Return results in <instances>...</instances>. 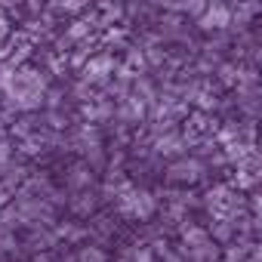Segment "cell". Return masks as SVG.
<instances>
[{"label": "cell", "mask_w": 262, "mask_h": 262, "mask_svg": "<svg viewBox=\"0 0 262 262\" xmlns=\"http://www.w3.org/2000/svg\"><path fill=\"white\" fill-rule=\"evenodd\" d=\"M80 262H105V256L99 250H83L80 253Z\"/></svg>", "instance_id": "10"}, {"label": "cell", "mask_w": 262, "mask_h": 262, "mask_svg": "<svg viewBox=\"0 0 262 262\" xmlns=\"http://www.w3.org/2000/svg\"><path fill=\"white\" fill-rule=\"evenodd\" d=\"M198 28L207 34L228 31L231 28V7L228 4H207V10L198 16Z\"/></svg>", "instance_id": "1"}, {"label": "cell", "mask_w": 262, "mask_h": 262, "mask_svg": "<svg viewBox=\"0 0 262 262\" xmlns=\"http://www.w3.org/2000/svg\"><path fill=\"white\" fill-rule=\"evenodd\" d=\"M86 10V0H47V13L53 19H62V16H77Z\"/></svg>", "instance_id": "7"}, {"label": "cell", "mask_w": 262, "mask_h": 262, "mask_svg": "<svg viewBox=\"0 0 262 262\" xmlns=\"http://www.w3.org/2000/svg\"><path fill=\"white\" fill-rule=\"evenodd\" d=\"M120 210H123L126 216L145 219V216H151V213H155V198H151V194H145V191H126V194L120 198Z\"/></svg>", "instance_id": "3"}, {"label": "cell", "mask_w": 262, "mask_h": 262, "mask_svg": "<svg viewBox=\"0 0 262 262\" xmlns=\"http://www.w3.org/2000/svg\"><path fill=\"white\" fill-rule=\"evenodd\" d=\"M161 4H164L170 13H182L185 19H198V16L207 10L210 0H161Z\"/></svg>", "instance_id": "6"}, {"label": "cell", "mask_w": 262, "mask_h": 262, "mask_svg": "<svg viewBox=\"0 0 262 262\" xmlns=\"http://www.w3.org/2000/svg\"><path fill=\"white\" fill-rule=\"evenodd\" d=\"M201 176V164L198 161H179L170 167V179L173 182H194Z\"/></svg>", "instance_id": "8"}, {"label": "cell", "mask_w": 262, "mask_h": 262, "mask_svg": "<svg viewBox=\"0 0 262 262\" xmlns=\"http://www.w3.org/2000/svg\"><path fill=\"white\" fill-rule=\"evenodd\" d=\"M114 68H117V62L111 53H96L83 65V77H86V83H105L114 74Z\"/></svg>", "instance_id": "2"}, {"label": "cell", "mask_w": 262, "mask_h": 262, "mask_svg": "<svg viewBox=\"0 0 262 262\" xmlns=\"http://www.w3.org/2000/svg\"><path fill=\"white\" fill-rule=\"evenodd\" d=\"M105 47H117V50L126 47V34H123L120 28H108V31H105Z\"/></svg>", "instance_id": "9"}, {"label": "cell", "mask_w": 262, "mask_h": 262, "mask_svg": "<svg viewBox=\"0 0 262 262\" xmlns=\"http://www.w3.org/2000/svg\"><path fill=\"white\" fill-rule=\"evenodd\" d=\"M253 68L262 74V43H259V47H256V53H253Z\"/></svg>", "instance_id": "12"}, {"label": "cell", "mask_w": 262, "mask_h": 262, "mask_svg": "<svg viewBox=\"0 0 262 262\" xmlns=\"http://www.w3.org/2000/svg\"><path fill=\"white\" fill-rule=\"evenodd\" d=\"M4 53H7V50H4V47H0V56H4Z\"/></svg>", "instance_id": "14"}, {"label": "cell", "mask_w": 262, "mask_h": 262, "mask_svg": "<svg viewBox=\"0 0 262 262\" xmlns=\"http://www.w3.org/2000/svg\"><path fill=\"white\" fill-rule=\"evenodd\" d=\"M158 25H161V37H185V31H188V19L182 16V13H164V16H158Z\"/></svg>", "instance_id": "5"}, {"label": "cell", "mask_w": 262, "mask_h": 262, "mask_svg": "<svg viewBox=\"0 0 262 262\" xmlns=\"http://www.w3.org/2000/svg\"><path fill=\"white\" fill-rule=\"evenodd\" d=\"M262 182V158L247 151L241 161H237V185L241 188H253Z\"/></svg>", "instance_id": "4"}, {"label": "cell", "mask_w": 262, "mask_h": 262, "mask_svg": "<svg viewBox=\"0 0 262 262\" xmlns=\"http://www.w3.org/2000/svg\"><path fill=\"white\" fill-rule=\"evenodd\" d=\"M7 34H10V19H7V10L0 7V40H4Z\"/></svg>", "instance_id": "11"}, {"label": "cell", "mask_w": 262, "mask_h": 262, "mask_svg": "<svg viewBox=\"0 0 262 262\" xmlns=\"http://www.w3.org/2000/svg\"><path fill=\"white\" fill-rule=\"evenodd\" d=\"M250 207H253V213H256V216H262V194H256Z\"/></svg>", "instance_id": "13"}]
</instances>
